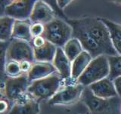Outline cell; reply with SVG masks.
I'll return each mask as SVG.
<instances>
[{"mask_svg":"<svg viewBox=\"0 0 121 114\" xmlns=\"http://www.w3.org/2000/svg\"><path fill=\"white\" fill-rule=\"evenodd\" d=\"M89 36L96 42L103 50L104 55H117L116 50L113 46L110 32L103 21L100 18L85 17L79 19Z\"/></svg>","mask_w":121,"mask_h":114,"instance_id":"cell-1","label":"cell"},{"mask_svg":"<svg viewBox=\"0 0 121 114\" xmlns=\"http://www.w3.org/2000/svg\"><path fill=\"white\" fill-rule=\"evenodd\" d=\"M90 114H121V97H96L89 87H85L80 99Z\"/></svg>","mask_w":121,"mask_h":114,"instance_id":"cell-2","label":"cell"},{"mask_svg":"<svg viewBox=\"0 0 121 114\" xmlns=\"http://www.w3.org/2000/svg\"><path fill=\"white\" fill-rule=\"evenodd\" d=\"M64 82L58 72L47 77L36 79L30 82L27 92L36 101L51 98L64 85Z\"/></svg>","mask_w":121,"mask_h":114,"instance_id":"cell-3","label":"cell"},{"mask_svg":"<svg viewBox=\"0 0 121 114\" xmlns=\"http://www.w3.org/2000/svg\"><path fill=\"white\" fill-rule=\"evenodd\" d=\"M43 36L55 46L63 48L72 38V27L65 20L55 17L44 25Z\"/></svg>","mask_w":121,"mask_h":114,"instance_id":"cell-4","label":"cell"},{"mask_svg":"<svg viewBox=\"0 0 121 114\" xmlns=\"http://www.w3.org/2000/svg\"><path fill=\"white\" fill-rule=\"evenodd\" d=\"M110 67L106 55H100L93 58L85 71L77 79V82L85 87L101 79L108 77Z\"/></svg>","mask_w":121,"mask_h":114,"instance_id":"cell-5","label":"cell"},{"mask_svg":"<svg viewBox=\"0 0 121 114\" xmlns=\"http://www.w3.org/2000/svg\"><path fill=\"white\" fill-rule=\"evenodd\" d=\"M66 21L72 27V38L77 39L79 41L83 51L88 52L92 58H95L100 55H104L101 48L86 32L79 19H67Z\"/></svg>","mask_w":121,"mask_h":114,"instance_id":"cell-6","label":"cell"},{"mask_svg":"<svg viewBox=\"0 0 121 114\" xmlns=\"http://www.w3.org/2000/svg\"><path fill=\"white\" fill-rule=\"evenodd\" d=\"M30 85L27 73H22L15 77H8L4 85V93L8 100L15 103L26 96Z\"/></svg>","mask_w":121,"mask_h":114,"instance_id":"cell-7","label":"cell"},{"mask_svg":"<svg viewBox=\"0 0 121 114\" xmlns=\"http://www.w3.org/2000/svg\"><path fill=\"white\" fill-rule=\"evenodd\" d=\"M85 89L78 82L62 86L51 99L48 104L51 105H70L81 99L82 94Z\"/></svg>","mask_w":121,"mask_h":114,"instance_id":"cell-8","label":"cell"},{"mask_svg":"<svg viewBox=\"0 0 121 114\" xmlns=\"http://www.w3.org/2000/svg\"><path fill=\"white\" fill-rule=\"evenodd\" d=\"M7 59L8 61H28L33 63L35 58L32 44L24 40L12 39L8 48Z\"/></svg>","mask_w":121,"mask_h":114,"instance_id":"cell-9","label":"cell"},{"mask_svg":"<svg viewBox=\"0 0 121 114\" xmlns=\"http://www.w3.org/2000/svg\"><path fill=\"white\" fill-rule=\"evenodd\" d=\"M37 0H18L12 2L6 7L5 15L14 20H29L33 6Z\"/></svg>","mask_w":121,"mask_h":114,"instance_id":"cell-10","label":"cell"},{"mask_svg":"<svg viewBox=\"0 0 121 114\" xmlns=\"http://www.w3.org/2000/svg\"><path fill=\"white\" fill-rule=\"evenodd\" d=\"M52 64L55 67L60 78L62 79L64 85L76 82L71 79L72 62L67 57L62 48H57L56 54L52 61Z\"/></svg>","mask_w":121,"mask_h":114,"instance_id":"cell-11","label":"cell"},{"mask_svg":"<svg viewBox=\"0 0 121 114\" xmlns=\"http://www.w3.org/2000/svg\"><path fill=\"white\" fill-rule=\"evenodd\" d=\"M56 17V14L52 8L42 0H37L33 6L30 17L31 24H46Z\"/></svg>","mask_w":121,"mask_h":114,"instance_id":"cell-12","label":"cell"},{"mask_svg":"<svg viewBox=\"0 0 121 114\" xmlns=\"http://www.w3.org/2000/svg\"><path fill=\"white\" fill-rule=\"evenodd\" d=\"M40 106L39 101L33 97L26 96L14 103L13 107L6 114H39Z\"/></svg>","mask_w":121,"mask_h":114,"instance_id":"cell-13","label":"cell"},{"mask_svg":"<svg viewBox=\"0 0 121 114\" xmlns=\"http://www.w3.org/2000/svg\"><path fill=\"white\" fill-rule=\"evenodd\" d=\"M87 87H89L95 95L98 97L109 98L118 95L113 81L108 77L102 79Z\"/></svg>","mask_w":121,"mask_h":114,"instance_id":"cell-14","label":"cell"},{"mask_svg":"<svg viewBox=\"0 0 121 114\" xmlns=\"http://www.w3.org/2000/svg\"><path fill=\"white\" fill-rule=\"evenodd\" d=\"M56 72L55 67L52 63L36 62L32 64L31 68L27 73V76L29 81L31 82L36 79L47 77Z\"/></svg>","mask_w":121,"mask_h":114,"instance_id":"cell-15","label":"cell"},{"mask_svg":"<svg viewBox=\"0 0 121 114\" xmlns=\"http://www.w3.org/2000/svg\"><path fill=\"white\" fill-rule=\"evenodd\" d=\"M33 48L35 61L52 63L54 60L58 47L46 40L41 46Z\"/></svg>","mask_w":121,"mask_h":114,"instance_id":"cell-16","label":"cell"},{"mask_svg":"<svg viewBox=\"0 0 121 114\" xmlns=\"http://www.w3.org/2000/svg\"><path fill=\"white\" fill-rule=\"evenodd\" d=\"M93 58L88 52L82 51L74 60L72 62L71 79L74 82H77V79L85 71Z\"/></svg>","mask_w":121,"mask_h":114,"instance_id":"cell-17","label":"cell"},{"mask_svg":"<svg viewBox=\"0 0 121 114\" xmlns=\"http://www.w3.org/2000/svg\"><path fill=\"white\" fill-rule=\"evenodd\" d=\"M31 25L32 24L30 20H15L12 30V39L24 40L31 43L33 40L31 32H30Z\"/></svg>","mask_w":121,"mask_h":114,"instance_id":"cell-18","label":"cell"},{"mask_svg":"<svg viewBox=\"0 0 121 114\" xmlns=\"http://www.w3.org/2000/svg\"><path fill=\"white\" fill-rule=\"evenodd\" d=\"M107 26L110 32L113 46L118 55H121V24L111 21L104 18H100Z\"/></svg>","mask_w":121,"mask_h":114,"instance_id":"cell-19","label":"cell"},{"mask_svg":"<svg viewBox=\"0 0 121 114\" xmlns=\"http://www.w3.org/2000/svg\"><path fill=\"white\" fill-rule=\"evenodd\" d=\"M15 20L6 15L0 17V41L7 42L12 39V30Z\"/></svg>","mask_w":121,"mask_h":114,"instance_id":"cell-20","label":"cell"},{"mask_svg":"<svg viewBox=\"0 0 121 114\" xmlns=\"http://www.w3.org/2000/svg\"><path fill=\"white\" fill-rule=\"evenodd\" d=\"M10 41H0V88L3 89L4 85L8 76L5 73V67L8 63L7 52L9 48Z\"/></svg>","mask_w":121,"mask_h":114,"instance_id":"cell-21","label":"cell"},{"mask_svg":"<svg viewBox=\"0 0 121 114\" xmlns=\"http://www.w3.org/2000/svg\"><path fill=\"white\" fill-rule=\"evenodd\" d=\"M65 53V55L71 62H73L74 59L83 51V48L81 43L77 39L71 38L62 48Z\"/></svg>","mask_w":121,"mask_h":114,"instance_id":"cell-22","label":"cell"},{"mask_svg":"<svg viewBox=\"0 0 121 114\" xmlns=\"http://www.w3.org/2000/svg\"><path fill=\"white\" fill-rule=\"evenodd\" d=\"M109 67H110V73L108 75V78L111 81L121 76V55H113L107 56Z\"/></svg>","mask_w":121,"mask_h":114,"instance_id":"cell-23","label":"cell"},{"mask_svg":"<svg viewBox=\"0 0 121 114\" xmlns=\"http://www.w3.org/2000/svg\"><path fill=\"white\" fill-rule=\"evenodd\" d=\"M5 73L8 77H15L22 74L20 63L16 61H8L5 67Z\"/></svg>","mask_w":121,"mask_h":114,"instance_id":"cell-24","label":"cell"},{"mask_svg":"<svg viewBox=\"0 0 121 114\" xmlns=\"http://www.w3.org/2000/svg\"><path fill=\"white\" fill-rule=\"evenodd\" d=\"M43 2H44L45 3H46L48 5L50 6L54 10V11L55 12V14L57 15H58L59 17L64 19V20H67V17L65 16V14H64L63 10L60 9V8L58 7V1L57 0H42Z\"/></svg>","mask_w":121,"mask_h":114,"instance_id":"cell-25","label":"cell"},{"mask_svg":"<svg viewBox=\"0 0 121 114\" xmlns=\"http://www.w3.org/2000/svg\"><path fill=\"white\" fill-rule=\"evenodd\" d=\"M30 32L33 39L37 36H43L44 32V24H32Z\"/></svg>","mask_w":121,"mask_h":114,"instance_id":"cell-26","label":"cell"},{"mask_svg":"<svg viewBox=\"0 0 121 114\" xmlns=\"http://www.w3.org/2000/svg\"><path fill=\"white\" fill-rule=\"evenodd\" d=\"M45 41L46 40L44 39V37L43 36H40L33 38L31 42V44L33 45V47H39L45 42Z\"/></svg>","mask_w":121,"mask_h":114,"instance_id":"cell-27","label":"cell"},{"mask_svg":"<svg viewBox=\"0 0 121 114\" xmlns=\"http://www.w3.org/2000/svg\"><path fill=\"white\" fill-rule=\"evenodd\" d=\"M10 3L11 0H0V17L5 15V10Z\"/></svg>","mask_w":121,"mask_h":114,"instance_id":"cell-28","label":"cell"},{"mask_svg":"<svg viewBox=\"0 0 121 114\" xmlns=\"http://www.w3.org/2000/svg\"><path fill=\"white\" fill-rule=\"evenodd\" d=\"M19 63H20V67H21V72L22 73H28V71L30 70V68H31V66L33 64L32 63L28 62V61H23Z\"/></svg>","mask_w":121,"mask_h":114,"instance_id":"cell-29","label":"cell"},{"mask_svg":"<svg viewBox=\"0 0 121 114\" xmlns=\"http://www.w3.org/2000/svg\"><path fill=\"white\" fill-rule=\"evenodd\" d=\"M113 84H114L117 94H118L120 97H121V76L117 77L113 81Z\"/></svg>","mask_w":121,"mask_h":114,"instance_id":"cell-30","label":"cell"},{"mask_svg":"<svg viewBox=\"0 0 121 114\" xmlns=\"http://www.w3.org/2000/svg\"><path fill=\"white\" fill-rule=\"evenodd\" d=\"M58 1V7L60 9H64L67 5H68L69 4L73 1V0H57Z\"/></svg>","mask_w":121,"mask_h":114,"instance_id":"cell-31","label":"cell"},{"mask_svg":"<svg viewBox=\"0 0 121 114\" xmlns=\"http://www.w3.org/2000/svg\"><path fill=\"white\" fill-rule=\"evenodd\" d=\"M7 107H8V105L5 101H0V113H5L7 110Z\"/></svg>","mask_w":121,"mask_h":114,"instance_id":"cell-32","label":"cell"},{"mask_svg":"<svg viewBox=\"0 0 121 114\" xmlns=\"http://www.w3.org/2000/svg\"><path fill=\"white\" fill-rule=\"evenodd\" d=\"M109 1L117 3V4H121V0H109Z\"/></svg>","mask_w":121,"mask_h":114,"instance_id":"cell-33","label":"cell"},{"mask_svg":"<svg viewBox=\"0 0 121 114\" xmlns=\"http://www.w3.org/2000/svg\"><path fill=\"white\" fill-rule=\"evenodd\" d=\"M15 1H18V0H11V2H15Z\"/></svg>","mask_w":121,"mask_h":114,"instance_id":"cell-34","label":"cell"},{"mask_svg":"<svg viewBox=\"0 0 121 114\" xmlns=\"http://www.w3.org/2000/svg\"><path fill=\"white\" fill-rule=\"evenodd\" d=\"M85 114H90V113H89L88 112V113H85Z\"/></svg>","mask_w":121,"mask_h":114,"instance_id":"cell-35","label":"cell"},{"mask_svg":"<svg viewBox=\"0 0 121 114\" xmlns=\"http://www.w3.org/2000/svg\"><path fill=\"white\" fill-rule=\"evenodd\" d=\"M0 89H1V88H0Z\"/></svg>","mask_w":121,"mask_h":114,"instance_id":"cell-36","label":"cell"}]
</instances>
